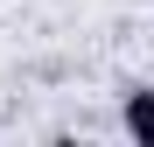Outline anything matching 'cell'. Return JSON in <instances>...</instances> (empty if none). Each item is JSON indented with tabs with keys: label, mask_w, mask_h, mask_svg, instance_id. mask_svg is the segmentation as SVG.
I'll use <instances>...</instances> for the list:
<instances>
[{
	"label": "cell",
	"mask_w": 154,
	"mask_h": 147,
	"mask_svg": "<svg viewBox=\"0 0 154 147\" xmlns=\"http://www.w3.org/2000/svg\"><path fill=\"white\" fill-rule=\"evenodd\" d=\"M126 133L154 147V91H133V98H126Z\"/></svg>",
	"instance_id": "obj_1"
}]
</instances>
